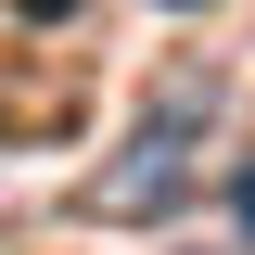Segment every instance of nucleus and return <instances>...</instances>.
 <instances>
[{"instance_id": "1", "label": "nucleus", "mask_w": 255, "mask_h": 255, "mask_svg": "<svg viewBox=\"0 0 255 255\" xmlns=\"http://www.w3.org/2000/svg\"><path fill=\"white\" fill-rule=\"evenodd\" d=\"M204 128H217V77H179V90L77 179V217H90V230H153V217H179L191 179H204Z\"/></svg>"}, {"instance_id": "2", "label": "nucleus", "mask_w": 255, "mask_h": 255, "mask_svg": "<svg viewBox=\"0 0 255 255\" xmlns=\"http://www.w3.org/2000/svg\"><path fill=\"white\" fill-rule=\"evenodd\" d=\"M13 13H26V26H64V13H77V0H13Z\"/></svg>"}, {"instance_id": "3", "label": "nucleus", "mask_w": 255, "mask_h": 255, "mask_svg": "<svg viewBox=\"0 0 255 255\" xmlns=\"http://www.w3.org/2000/svg\"><path fill=\"white\" fill-rule=\"evenodd\" d=\"M243 230H255V166H243Z\"/></svg>"}, {"instance_id": "4", "label": "nucleus", "mask_w": 255, "mask_h": 255, "mask_svg": "<svg viewBox=\"0 0 255 255\" xmlns=\"http://www.w3.org/2000/svg\"><path fill=\"white\" fill-rule=\"evenodd\" d=\"M166 13H204V0H166Z\"/></svg>"}]
</instances>
